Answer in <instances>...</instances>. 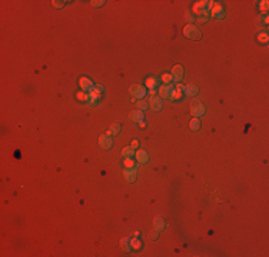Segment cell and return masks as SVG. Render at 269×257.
I'll list each match as a JSON object with an SVG mask.
<instances>
[{
	"instance_id": "6da1fadb",
	"label": "cell",
	"mask_w": 269,
	"mask_h": 257,
	"mask_svg": "<svg viewBox=\"0 0 269 257\" xmlns=\"http://www.w3.org/2000/svg\"><path fill=\"white\" fill-rule=\"evenodd\" d=\"M129 92L132 94L133 102H137V100H140V99H145V96H146V87H145V86H140V84H133V86H130Z\"/></svg>"
},
{
	"instance_id": "7a4b0ae2",
	"label": "cell",
	"mask_w": 269,
	"mask_h": 257,
	"mask_svg": "<svg viewBox=\"0 0 269 257\" xmlns=\"http://www.w3.org/2000/svg\"><path fill=\"white\" fill-rule=\"evenodd\" d=\"M183 34H185V37L192 39V40H199V39L202 37V33H200V30H199L196 26H193V24H188V26H185Z\"/></svg>"
},
{
	"instance_id": "3957f363",
	"label": "cell",
	"mask_w": 269,
	"mask_h": 257,
	"mask_svg": "<svg viewBox=\"0 0 269 257\" xmlns=\"http://www.w3.org/2000/svg\"><path fill=\"white\" fill-rule=\"evenodd\" d=\"M190 113H192V116L193 117H200L203 116L205 113H206V109H205V106H203V103L202 102H199V100H195L193 103H192V106H190Z\"/></svg>"
},
{
	"instance_id": "277c9868",
	"label": "cell",
	"mask_w": 269,
	"mask_h": 257,
	"mask_svg": "<svg viewBox=\"0 0 269 257\" xmlns=\"http://www.w3.org/2000/svg\"><path fill=\"white\" fill-rule=\"evenodd\" d=\"M175 89L173 84H162L159 86V97L161 99H170L172 90Z\"/></svg>"
},
{
	"instance_id": "5b68a950",
	"label": "cell",
	"mask_w": 269,
	"mask_h": 257,
	"mask_svg": "<svg viewBox=\"0 0 269 257\" xmlns=\"http://www.w3.org/2000/svg\"><path fill=\"white\" fill-rule=\"evenodd\" d=\"M162 99L159 96H152L150 100H149V107L153 110V112H161L162 110Z\"/></svg>"
},
{
	"instance_id": "8992f818",
	"label": "cell",
	"mask_w": 269,
	"mask_h": 257,
	"mask_svg": "<svg viewBox=\"0 0 269 257\" xmlns=\"http://www.w3.org/2000/svg\"><path fill=\"white\" fill-rule=\"evenodd\" d=\"M172 76H173V82L180 83L182 79H183V67L180 64H176L175 67L172 69Z\"/></svg>"
},
{
	"instance_id": "52a82bcc",
	"label": "cell",
	"mask_w": 269,
	"mask_h": 257,
	"mask_svg": "<svg viewBox=\"0 0 269 257\" xmlns=\"http://www.w3.org/2000/svg\"><path fill=\"white\" fill-rule=\"evenodd\" d=\"M99 144L102 149L109 150V149H112V146H113V140H112V137H109L106 134H102L99 137Z\"/></svg>"
},
{
	"instance_id": "ba28073f",
	"label": "cell",
	"mask_w": 269,
	"mask_h": 257,
	"mask_svg": "<svg viewBox=\"0 0 269 257\" xmlns=\"http://www.w3.org/2000/svg\"><path fill=\"white\" fill-rule=\"evenodd\" d=\"M79 86H80V89L83 90V92H87V93H89L90 90L93 89L94 84L89 77H82V79L79 80Z\"/></svg>"
},
{
	"instance_id": "9c48e42d",
	"label": "cell",
	"mask_w": 269,
	"mask_h": 257,
	"mask_svg": "<svg viewBox=\"0 0 269 257\" xmlns=\"http://www.w3.org/2000/svg\"><path fill=\"white\" fill-rule=\"evenodd\" d=\"M135 157H136V161L140 164H146L149 161V154L145 151V150H137L135 153Z\"/></svg>"
},
{
	"instance_id": "30bf717a",
	"label": "cell",
	"mask_w": 269,
	"mask_h": 257,
	"mask_svg": "<svg viewBox=\"0 0 269 257\" xmlns=\"http://www.w3.org/2000/svg\"><path fill=\"white\" fill-rule=\"evenodd\" d=\"M123 174H125V179H126L129 183H132V182H135L136 177H137V170L135 167L133 168H126Z\"/></svg>"
},
{
	"instance_id": "8fae6325",
	"label": "cell",
	"mask_w": 269,
	"mask_h": 257,
	"mask_svg": "<svg viewBox=\"0 0 269 257\" xmlns=\"http://www.w3.org/2000/svg\"><path fill=\"white\" fill-rule=\"evenodd\" d=\"M146 89L152 90V89H156L158 87V84H159V77H156V76H150V77H147L146 79Z\"/></svg>"
},
{
	"instance_id": "7c38bea8",
	"label": "cell",
	"mask_w": 269,
	"mask_h": 257,
	"mask_svg": "<svg viewBox=\"0 0 269 257\" xmlns=\"http://www.w3.org/2000/svg\"><path fill=\"white\" fill-rule=\"evenodd\" d=\"M129 117H130V120L135 123H139V122H142V120H145V116H143L142 110H133V112H130Z\"/></svg>"
},
{
	"instance_id": "4fadbf2b",
	"label": "cell",
	"mask_w": 269,
	"mask_h": 257,
	"mask_svg": "<svg viewBox=\"0 0 269 257\" xmlns=\"http://www.w3.org/2000/svg\"><path fill=\"white\" fill-rule=\"evenodd\" d=\"M185 94L186 96H189V97H193V96H196L199 92L198 89V86H195V84H189V86H185Z\"/></svg>"
},
{
	"instance_id": "5bb4252c",
	"label": "cell",
	"mask_w": 269,
	"mask_h": 257,
	"mask_svg": "<svg viewBox=\"0 0 269 257\" xmlns=\"http://www.w3.org/2000/svg\"><path fill=\"white\" fill-rule=\"evenodd\" d=\"M153 226H155V230L161 231V230L165 229V220L162 219V217H156L155 221H153Z\"/></svg>"
},
{
	"instance_id": "9a60e30c",
	"label": "cell",
	"mask_w": 269,
	"mask_h": 257,
	"mask_svg": "<svg viewBox=\"0 0 269 257\" xmlns=\"http://www.w3.org/2000/svg\"><path fill=\"white\" fill-rule=\"evenodd\" d=\"M222 12H223V7H222V5H221V3H215V5H213V7L211 9V14H212L213 17H216L218 14L222 13Z\"/></svg>"
},
{
	"instance_id": "2e32d148",
	"label": "cell",
	"mask_w": 269,
	"mask_h": 257,
	"mask_svg": "<svg viewBox=\"0 0 269 257\" xmlns=\"http://www.w3.org/2000/svg\"><path fill=\"white\" fill-rule=\"evenodd\" d=\"M76 99H77V100H79V102H89V93H87V92H83V90H82V92H77V93H76Z\"/></svg>"
},
{
	"instance_id": "e0dca14e",
	"label": "cell",
	"mask_w": 269,
	"mask_h": 257,
	"mask_svg": "<svg viewBox=\"0 0 269 257\" xmlns=\"http://www.w3.org/2000/svg\"><path fill=\"white\" fill-rule=\"evenodd\" d=\"M120 247H122L125 252H130V238L129 237L122 238V240H120Z\"/></svg>"
},
{
	"instance_id": "ac0fdd59",
	"label": "cell",
	"mask_w": 269,
	"mask_h": 257,
	"mask_svg": "<svg viewBox=\"0 0 269 257\" xmlns=\"http://www.w3.org/2000/svg\"><path fill=\"white\" fill-rule=\"evenodd\" d=\"M142 247V241L137 237H132L130 238V248H135V250H139Z\"/></svg>"
},
{
	"instance_id": "d6986e66",
	"label": "cell",
	"mask_w": 269,
	"mask_h": 257,
	"mask_svg": "<svg viewBox=\"0 0 269 257\" xmlns=\"http://www.w3.org/2000/svg\"><path fill=\"white\" fill-rule=\"evenodd\" d=\"M161 80L163 82V84H172V82H173V76H172V73H165V75L161 76Z\"/></svg>"
},
{
	"instance_id": "ffe728a7",
	"label": "cell",
	"mask_w": 269,
	"mask_h": 257,
	"mask_svg": "<svg viewBox=\"0 0 269 257\" xmlns=\"http://www.w3.org/2000/svg\"><path fill=\"white\" fill-rule=\"evenodd\" d=\"M189 126H190V129L192 130H199V127H200V120H199L198 117H193L192 120H190V123H189Z\"/></svg>"
},
{
	"instance_id": "44dd1931",
	"label": "cell",
	"mask_w": 269,
	"mask_h": 257,
	"mask_svg": "<svg viewBox=\"0 0 269 257\" xmlns=\"http://www.w3.org/2000/svg\"><path fill=\"white\" fill-rule=\"evenodd\" d=\"M123 166L126 168H133L135 167V160L132 157H123Z\"/></svg>"
},
{
	"instance_id": "7402d4cb",
	"label": "cell",
	"mask_w": 269,
	"mask_h": 257,
	"mask_svg": "<svg viewBox=\"0 0 269 257\" xmlns=\"http://www.w3.org/2000/svg\"><path fill=\"white\" fill-rule=\"evenodd\" d=\"M135 149H132V147H125L122 151V156L123 157H132V156H135Z\"/></svg>"
},
{
	"instance_id": "603a6c76",
	"label": "cell",
	"mask_w": 269,
	"mask_h": 257,
	"mask_svg": "<svg viewBox=\"0 0 269 257\" xmlns=\"http://www.w3.org/2000/svg\"><path fill=\"white\" fill-rule=\"evenodd\" d=\"M182 94H183V92H182V90L173 89V90H172V94H170V99H172V100H179V99L182 97Z\"/></svg>"
},
{
	"instance_id": "cb8c5ba5",
	"label": "cell",
	"mask_w": 269,
	"mask_h": 257,
	"mask_svg": "<svg viewBox=\"0 0 269 257\" xmlns=\"http://www.w3.org/2000/svg\"><path fill=\"white\" fill-rule=\"evenodd\" d=\"M137 106H139V109L140 110H146V109H149V102H146L145 99H140V100H137Z\"/></svg>"
},
{
	"instance_id": "d4e9b609",
	"label": "cell",
	"mask_w": 269,
	"mask_h": 257,
	"mask_svg": "<svg viewBox=\"0 0 269 257\" xmlns=\"http://www.w3.org/2000/svg\"><path fill=\"white\" fill-rule=\"evenodd\" d=\"M268 40H269V37H268V33H266V32L259 33V34H258V42H259V43H266Z\"/></svg>"
},
{
	"instance_id": "484cf974",
	"label": "cell",
	"mask_w": 269,
	"mask_h": 257,
	"mask_svg": "<svg viewBox=\"0 0 269 257\" xmlns=\"http://www.w3.org/2000/svg\"><path fill=\"white\" fill-rule=\"evenodd\" d=\"M120 124H119V123H115V124H112V126H110V131H112V134H119V133H120Z\"/></svg>"
},
{
	"instance_id": "4316f807",
	"label": "cell",
	"mask_w": 269,
	"mask_h": 257,
	"mask_svg": "<svg viewBox=\"0 0 269 257\" xmlns=\"http://www.w3.org/2000/svg\"><path fill=\"white\" fill-rule=\"evenodd\" d=\"M268 3H269L268 0H264V2H260V3H259V9H260V12H264V13H266V12H268V7H269Z\"/></svg>"
},
{
	"instance_id": "83f0119b",
	"label": "cell",
	"mask_w": 269,
	"mask_h": 257,
	"mask_svg": "<svg viewBox=\"0 0 269 257\" xmlns=\"http://www.w3.org/2000/svg\"><path fill=\"white\" fill-rule=\"evenodd\" d=\"M195 6H198V7H200V9H206L208 2H206V0H198V2L195 3Z\"/></svg>"
},
{
	"instance_id": "f1b7e54d",
	"label": "cell",
	"mask_w": 269,
	"mask_h": 257,
	"mask_svg": "<svg viewBox=\"0 0 269 257\" xmlns=\"http://www.w3.org/2000/svg\"><path fill=\"white\" fill-rule=\"evenodd\" d=\"M90 3H92V6H93V7H102L104 2H103V0H92Z\"/></svg>"
},
{
	"instance_id": "f546056e",
	"label": "cell",
	"mask_w": 269,
	"mask_h": 257,
	"mask_svg": "<svg viewBox=\"0 0 269 257\" xmlns=\"http://www.w3.org/2000/svg\"><path fill=\"white\" fill-rule=\"evenodd\" d=\"M186 20H188V24H192L195 22V17L192 16V13H188L186 14Z\"/></svg>"
},
{
	"instance_id": "4dcf8cb0",
	"label": "cell",
	"mask_w": 269,
	"mask_h": 257,
	"mask_svg": "<svg viewBox=\"0 0 269 257\" xmlns=\"http://www.w3.org/2000/svg\"><path fill=\"white\" fill-rule=\"evenodd\" d=\"M158 237H159V231H158V230L152 231V234H150V238H152V240H156Z\"/></svg>"
},
{
	"instance_id": "1f68e13d",
	"label": "cell",
	"mask_w": 269,
	"mask_h": 257,
	"mask_svg": "<svg viewBox=\"0 0 269 257\" xmlns=\"http://www.w3.org/2000/svg\"><path fill=\"white\" fill-rule=\"evenodd\" d=\"M198 23H206L208 22V17H205V16H200V17H198V20H196Z\"/></svg>"
},
{
	"instance_id": "d6a6232c",
	"label": "cell",
	"mask_w": 269,
	"mask_h": 257,
	"mask_svg": "<svg viewBox=\"0 0 269 257\" xmlns=\"http://www.w3.org/2000/svg\"><path fill=\"white\" fill-rule=\"evenodd\" d=\"M53 6H55V7H57V9H62V7H63V2H53Z\"/></svg>"
},
{
	"instance_id": "836d02e7",
	"label": "cell",
	"mask_w": 269,
	"mask_h": 257,
	"mask_svg": "<svg viewBox=\"0 0 269 257\" xmlns=\"http://www.w3.org/2000/svg\"><path fill=\"white\" fill-rule=\"evenodd\" d=\"M137 146H139V141H137V140H132L130 147H132V149H137Z\"/></svg>"
},
{
	"instance_id": "e575fe53",
	"label": "cell",
	"mask_w": 269,
	"mask_h": 257,
	"mask_svg": "<svg viewBox=\"0 0 269 257\" xmlns=\"http://www.w3.org/2000/svg\"><path fill=\"white\" fill-rule=\"evenodd\" d=\"M176 89H178V90H182V92H183V90H185V84H182V83H176Z\"/></svg>"
},
{
	"instance_id": "d590c367",
	"label": "cell",
	"mask_w": 269,
	"mask_h": 257,
	"mask_svg": "<svg viewBox=\"0 0 269 257\" xmlns=\"http://www.w3.org/2000/svg\"><path fill=\"white\" fill-rule=\"evenodd\" d=\"M149 96H156V89H152V90H149Z\"/></svg>"
},
{
	"instance_id": "8d00e7d4",
	"label": "cell",
	"mask_w": 269,
	"mask_h": 257,
	"mask_svg": "<svg viewBox=\"0 0 269 257\" xmlns=\"http://www.w3.org/2000/svg\"><path fill=\"white\" fill-rule=\"evenodd\" d=\"M137 124H139V127H146V122H145V120H142V122H139V123H137Z\"/></svg>"
},
{
	"instance_id": "74e56055",
	"label": "cell",
	"mask_w": 269,
	"mask_h": 257,
	"mask_svg": "<svg viewBox=\"0 0 269 257\" xmlns=\"http://www.w3.org/2000/svg\"><path fill=\"white\" fill-rule=\"evenodd\" d=\"M216 17H218V19H223V17H225V10H223L222 13H219V14H218Z\"/></svg>"
},
{
	"instance_id": "f35d334b",
	"label": "cell",
	"mask_w": 269,
	"mask_h": 257,
	"mask_svg": "<svg viewBox=\"0 0 269 257\" xmlns=\"http://www.w3.org/2000/svg\"><path fill=\"white\" fill-rule=\"evenodd\" d=\"M264 23H265V24L269 23V17H268V16H265V17H264Z\"/></svg>"
},
{
	"instance_id": "ab89813d",
	"label": "cell",
	"mask_w": 269,
	"mask_h": 257,
	"mask_svg": "<svg viewBox=\"0 0 269 257\" xmlns=\"http://www.w3.org/2000/svg\"><path fill=\"white\" fill-rule=\"evenodd\" d=\"M104 134H106V136H109V137H112V136H113V134H112V131H110V129H109V130L106 131V133H104Z\"/></svg>"
}]
</instances>
